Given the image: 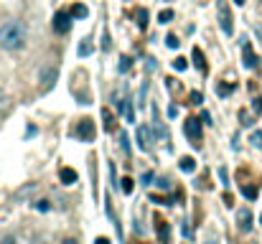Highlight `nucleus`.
<instances>
[{"label":"nucleus","instance_id":"obj_21","mask_svg":"<svg viewBox=\"0 0 262 244\" xmlns=\"http://www.w3.org/2000/svg\"><path fill=\"white\" fill-rule=\"evenodd\" d=\"M135 18H138V26H145L148 23V13L145 11H135Z\"/></svg>","mask_w":262,"mask_h":244},{"label":"nucleus","instance_id":"obj_23","mask_svg":"<svg viewBox=\"0 0 262 244\" xmlns=\"http://www.w3.org/2000/svg\"><path fill=\"white\" fill-rule=\"evenodd\" d=\"M92 54V44H87V41H84V44L79 46V56H89Z\"/></svg>","mask_w":262,"mask_h":244},{"label":"nucleus","instance_id":"obj_37","mask_svg":"<svg viewBox=\"0 0 262 244\" xmlns=\"http://www.w3.org/2000/svg\"><path fill=\"white\" fill-rule=\"evenodd\" d=\"M259 224H262V216H259Z\"/></svg>","mask_w":262,"mask_h":244},{"label":"nucleus","instance_id":"obj_26","mask_svg":"<svg viewBox=\"0 0 262 244\" xmlns=\"http://www.w3.org/2000/svg\"><path fill=\"white\" fill-rule=\"evenodd\" d=\"M201 92H191V104H201Z\"/></svg>","mask_w":262,"mask_h":244},{"label":"nucleus","instance_id":"obj_30","mask_svg":"<svg viewBox=\"0 0 262 244\" xmlns=\"http://www.w3.org/2000/svg\"><path fill=\"white\" fill-rule=\"evenodd\" d=\"M36 209H39V211H49V201H39V203H36Z\"/></svg>","mask_w":262,"mask_h":244},{"label":"nucleus","instance_id":"obj_35","mask_svg":"<svg viewBox=\"0 0 262 244\" xmlns=\"http://www.w3.org/2000/svg\"><path fill=\"white\" fill-rule=\"evenodd\" d=\"M61 244H79V241H77V239H64Z\"/></svg>","mask_w":262,"mask_h":244},{"label":"nucleus","instance_id":"obj_20","mask_svg":"<svg viewBox=\"0 0 262 244\" xmlns=\"http://www.w3.org/2000/svg\"><path fill=\"white\" fill-rule=\"evenodd\" d=\"M158 21H161V23H171V21H173V11H163V13L158 16Z\"/></svg>","mask_w":262,"mask_h":244},{"label":"nucleus","instance_id":"obj_8","mask_svg":"<svg viewBox=\"0 0 262 244\" xmlns=\"http://www.w3.org/2000/svg\"><path fill=\"white\" fill-rule=\"evenodd\" d=\"M138 143H140V148H143V150L153 145V135H151V128H138Z\"/></svg>","mask_w":262,"mask_h":244},{"label":"nucleus","instance_id":"obj_3","mask_svg":"<svg viewBox=\"0 0 262 244\" xmlns=\"http://www.w3.org/2000/svg\"><path fill=\"white\" fill-rule=\"evenodd\" d=\"M183 133H186V138H189L194 145H201V122L199 119H194V117H189L183 122Z\"/></svg>","mask_w":262,"mask_h":244},{"label":"nucleus","instance_id":"obj_1","mask_svg":"<svg viewBox=\"0 0 262 244\" xmlns=\"http://www.w3.org/2000/svg\"><path fill=\"white\" fill-rule=\"evenodd\" d=\"M26 44V26L21 21H8L0 28V46L6 51H18Z\"/></svg>","mask_w":262,"mask_h":244},{"label":"nucleus","instance_id":"obj_16","mask_svg":"<svg viewBox=\"0 0 262 244\" xmlns=\"http://www.w3.org/2000/svg\"><path fill=\"white\" fill-rule=\"evenodd\" d=\"M186 66H189V61H186L183 56H178V59H173V69H176V71H183Z\"/></svg>","mask_w":262,"mask_h":244},{"label":"nucleus","instance_id":"obj_2","mask_svg":"<svg viewBox=\"0 0 262 244\" xmlns=\"http://www.w3.org/2000/svg\"><path fill=\"white\" fill-rule=\"evenodd\" d=\"M216 16H219L221 31L227 33V36H232L234 33V18H232V11H229V6L224 3V0H219V3H216Z\"/></svg>","mask_w":262,"mask_h":244},{"label":"nucleus","instance_id":"obj_7","mask_svg":"<svg viewBox=\"0 0 262 244\" xmlns=\"http://www.w3.org/2000/svg\"><path fill=\"white\" fill-rule=\"evenodd\" d=\"M237 221H239L242 231H249L252 229V214H249V209H239L237 211Z\"/></svg>","mask_w":262,"mask_h":244},{"label":"nucleus","instance_id":"obj_4","mask_svg":"<svg viewBox=\"0 0 262 244\" xmlns=\"http://www.w3.org/2000/svg\"><path fill=\"white\" fill-rule=\"evenodd\" d=\"M54 31L56 33H69L71 31V13L69 11H59L54 16Z\"/></svg>","mask_w":262,"mask_h":244},{"label":"nucleus","instance_id":"obj_29","mask_svg":"<svg viewBox=\"0 0 262 244\" xmlns=\"http://www.w3.org/2000/svg\"><path fill=\"white\" fill-rule=\"evenodd\" d=\"M158 224H161V221H158ZM158 231H161V239H168V224H166V226L161 224V226H158Z\"/></svg>","mask_w":262,"mask_h":244},{"label":"nucleus","instance_id":"obj_14","mask_svg":"<svg viewBox=\"0 0 262 244\" xmlns=\"http://www.w3.org/2000/svg\"><path fill=\"white\" fill-rule=\"evenodd\" d=\"M194 64H196V69L206 71V61H204V54H201V49H194Z\"/></svg>","mask_w":262,"mask_h":244},{"label":"nucleus","instance_id":"obj_9","mask_svg":"<svg viewBox=\"0 0 262 244\" xmlns=\"http://www.w3.org/2000/svg\"><path fill=\"white\" fill-rule=\"evenodd\" d=\"M242 56H244V66H247V69H254V66H257V56H254V51H252L249 44H244Z\"/></svg>","mask_w":262,"mask_h":244},{"label":"nucleus","instance_id":"obj_10","mask_svg":"<svg viewBox=\"0 0 262 244\" xmlns=\"http://www.w3.org/2000/svg\"><path fill=\"white\" fill-rule=\"evenodd\" d=\"M178 168H181L183 173H194V171H196V160H194V158H181Z\"/></svg>","mask_w":262,"mask_h":244},{"label":"nucleus","instance_id":"obj_19","mask_svg":"<svg viewBox=\"0 0 262 244\" xmlns=\"http://www.w3.org/2000/svg\"><path fill=\"white\" fill-rule=\"evenodd\" d=\"M166 44H168V49H178L181 41H178V36H173V33H171V36L166 38Z\"/></svg>","mask_w":262,"mask_h":244},{"label":"nucleus","instance_id":"obj_6","mask_svg":"<svg viewBox=\"0 0 262 244\" xmlns=\"http://www.w3.org/2000/svg\"><path fill=\"white\" fill-rule=\"evenodd\" d=\"M56 76H59V71H56V69H46V71L41 74V89H44V92H49V89L54 87Z\"/></svg>","mask_w":262,"mask_h":244},{"label":"nucleus","instance_id":"obj_32","mask_svg":"<svg viewBox=\"0 0 262 244\" xmlns=\"http://www.w3.org/2000/svg\"><path fill=\"white\" fill-rule=\"evenodd\" d=\"M252 107H254V112H262V99H254V104H252Z\"/></svg>","mask_w":262,"mask_h":244},{"label":"nucleus","instance_id":"obj_25","mask_svg":"<svg viewBox=\"0 0 262 244\" xmlns=\"http://www.w3.org/2000/svg\"><path fill=\"white\" fill-rule=\"evenodd\" d=\"M216 92H219V97H227V94L232 92V87H224V84H219V87H216Z\"/></svg>","mask_w":262,"mask_h":244},{"label":"nucleus","instance_id":"obj_33","mask_svg":"<svg viewBox=\"0 0 262 244\" xmlns=\"http://www.w3.org/2000/svg\"><path fill=\"white\" fill-rule=\"evenodd\" d=\"M94 244H109V239H107V236H97Z\"/></svg>","mask_w":262,"mask_h":244},{"label":"nucleus","instance_id":"obj_18","mask_svg":"<svg viewBox=\"0 0 262 244\" xmlns=\"http://www.w3.org/2000/svg\"><path fill=\"white\" fill-rule=\"evenodd\" d=\"M249 143H252L254 148H259V150H262V133H252V138H249Z\"/></svg>","mask_w":262,"mask_h":244},{"label":"nucleus","instance_id":"obj_15","mask_svg":"<svg viewBox=\"0 0 262 244\" xmlns=\"http://www.w3.org/2000/svg\"><path fill=\"white\" fill-rule=\"evenodd\" d=\"M102 119H104V128L107 130H115V117H112L109 109H102Z\"/></svg>","mask_w":262,"mask_h":244},{"label":"nucleus","instance_id":"obj_28","mask_svg":"<svg viewBox=\"0 0 262 244\" xmlns=\"http://www.w3.org/2000/svg\"><path fill=\"white\" fill-rule=\"evenodd\" d=\"M127 69H130V59L122 56V59H120V71H127Z\"/></svg>","mask_w":262,"mask_h":244},{"label":"nucleus","instance_id":"obj_24","mask_svg":"<svg viewBox=\"0 0 262 244\" xmlns=\"http://www.w3.org/2000/svg\"><path fill=\"white\" fill-rule=\"evenodd\" d=\"M122 191H125V196L133 193V181H130V178H122Z\"/></svg>","mask_w":262,"mask_h":244},{"label":"nucleus","instance_id":"obj_12","mask_svg":"<svg viewBox=\"0 0 262 244\" xmlns=\"http://www.w3.org/2000/svg\"><path fill=\"white\" fill-rule=\"evenodd\" d=\"M69 13H71V18H87V16H89V8H87V6H82V3H77V6H74Z\"/></svg>","mask_w":262,"mask_h":244},{"label":"nucleus","instance_id":"obj_31","mask_svg":"<svg viewBox=\"0 0 262 244\" xmlns=\"http://www.w3.org/2000/svg\"><path fill=\"white\" fill-rule=\"evenodd\" d=\"M201 122H206V125H214V122H211V114H209V112H204V114H201Z\"/></svg>","mask_w":262,"mask_h":244},{"label":"nucleus","instance_id":"obj_13","mask_svg":"<svg viewBox=\"0 0 262 244\" xmlns=\"http://www.w3.org/2000/svg\"><path fill=\"white\" fill-rule=\"evenodd\" d=\"M153 122H156V135H158V140H163L166 138V130L161 125V119H158V107L156 104H153Z\"/></svg>","mask_w":262,"mask_h":244},{"label":"nucleus","instance_id":"obj_17","mask_svg":"<svg viewBox=\"0 0 262 244\" xmlns=\"http://www.w3.org/2000/svg\"><path fill=\"white\" fill-rule=\"evenodd\" d=\"M242 193H244L247 198H257V188H254V186H242Z\"/></svg>","mask_w":262,"mask_h":244},{"label":"nucleus","instance_id":"obj_27","mask_svg":"<svg viewBox=\"0 0 262 244\" xmlns=\"http://www.w3.org/2000/svg\"><path fill=\"white\" fill-rule=\"evenodd\" d=\"M153 178H156V176H153L151 171H148V173H143V186H148V183H151Z\"/></svg>","mask_w":262,"mask_h":244},{"label":"nucleus","instance_id":"obj_5","mask_svg":"<svg viewBox=\"0 0 262 244\" xmlns=\"http://www.w3.org/2000/svg\"><path fill=\"white\" fill-rule=\"evenodd\" d=\"M77 135H79L82 140H87V143L94 140V125H92V119H84V122H82L79 130H77Z\"/></svg>","mask_w":262,"mask_h":244},{"label":"nucleus","instance_id":"obj_34","mask_svg":"<svg viewBox=\"0 0 262 244\" xmlns=\"http://www.w3.org/2000/svg\"><path fill=\"white\" fill-rule=\"evenodd\" d=\"M0 244H16V239H13V236H6V239L0 241Z\"/></svg>","mask_w":262,"mask_h":244},{"label":"nucleus","instance_id":"obj_36","mask_svg":"<svg viewBox=\"0 0 262 244\" xmlns=\"http://www.w3.org/2000/svg\"><path fill=\"white\" fill-rule=\"evenodd\" d=\"M234 3H237V6H242V3H244V0H234Z\"/></svg>","mask_w":262,"mask_h":244},{"label":"nucleus","instance_id":"obj_22","mask_svg":"<svg viewBox=\"0 0 262 244\" xmlns=\"http://www.w3.org/2000/svg\"><path fill=\"white\" fill-rule=\"evenodd\" d=\"M120 148H122V150H125V155H127V153H130V140H127V135H125V133H122V135H120Z\"/></svg>","mask_w":262,"mask_h":244},{"label":"nucleus","instance_id":"obj_11","mask_svg":"<svg viewBox=\"0 0 262 244\" xmlns=\"http://www.w3.org/2000/svg\"><path fill=\"white\" fill-rule=\"evenodd\" d=\"M59 178H61V183H74V181H77V171H74V168H61Z\"/></svg>","mask_w":262,"mask_h":244}]
</instances>
